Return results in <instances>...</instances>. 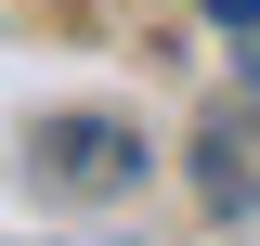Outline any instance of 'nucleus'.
<instances>
[{"mask_svg": "<svg viewBox=\"0 0 260 246\" xmlns=\"http://www.w3.org/2000/svg\"><path fill=\"white\" fill-rule=\"evenodd\" d=\"M39 182H52V194H130V182H143V130L52 117V130H39Z\"/></svg>", "mask_w": 260, "mask_h": 246, "instance_id": "1", "label": "nucleus"}, {"mask_svg": "<svg viewBox=\"0 0 260 246\" xmlns=\"http://www.w3.org/2000/svg\"><path fill=\"white\" fill-rule=\"evenodd\" d=\"M208 26H234V39H260V0H208Z\"/></svg>", "mask_w": 260, "mask_h": 246, "instance_id": "2", "label": "nucleus"}]
</instances>
